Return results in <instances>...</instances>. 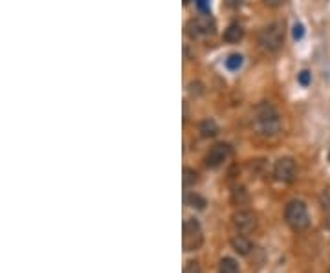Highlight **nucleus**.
I'll list each match as a JSON object with an SVG mask.
<instances>
[{"instance_id": "f257e3e1", "label": "nucleus", "mask_w": 330, "mask_h": 273, "mask_svg": "<svg viewBox=\"0 0 330 273\" xmlns=\"http://www.w3.org/2000/svg\"><path fill=\"white\" fill-rule=\"evenodd\" d=\"M253 130L263 138H273L281 132V115L270 103H261L255 108Z\"/></svg>"}, {"instance_id": "f03ea898", "label": "nucleus", "mask_w": 330, "mask_h": 273, "mask_svg": "<svg viewBox=\"0 0 330 273\" xmlns=\"http://www.w3.org/2000/svg\"><path fill=\"white\" fill-rule=\"evenodd\" d=\"M284 22H272L261 31L259 35V44L266 52H277L284 43Z\"/></svg>"}, {"instance_id": "7ed1b4c3", "label": "nucleus", "mask_w": 330, "mask_h": 273, "mask_svg": "<svg viewBox=\"0 0 330 273\" xmlns=\"http://www.w3.org/2000/svg\"><path fill=\"white\" fill-rule=\"evenodd\" d=\"M284 220L292 227L294 231H305L310 224V216H308V209H306L305 202L301 200H292L284 209Z\"/></svg>"}, {"instance_id": "20e7f679", "label": "nucleus", "mask_w": 330, "mask_h": 273, "mask_svg": "<svg viewBox=\"0 0 330 273\" xmlns=\"http://www.w3.org/2000/svg\"><path fill=\"white\" fill-rule=\"evenodd\" d=\"M215 29H216L215 19L207 13L200 15V17H195V19H191L187 22V33H189L191 38L211 37V35L215 33Z\"/></svg>"}, {"instance_id": "39448f33", "label": "nucleus", "mask_w": 330, "mask_h": 273, "mask_svg": "<svg viewBox=\"0 0 330 273\" xmlns=\"http://www.w3.org/2000/svg\"><path fill=\"white\" fill-rule=\"evenodd\" d=\"M204 242V235H202V227L198 220L195 218H187L184 222V231H182V244L186 251H196Z\"/></svg>"}, {"instance_id": "423d86ee", "label": "nucleus", "mask_w": 330, "mask_h": 273, "mask_svg": "<svg viewBox=\"0 0 330 273\" xmlns=\"http://www.w3.org/2000/svg\"><path fill=\"white\" fill-rule=\"evenodd\" d=\"M273 174L277 178L279 182L282 183H292L297 176V165L296 160L290 158V156H284V158H279L275 162V167H273Z\"/></svg>"}, {"instance_id": "0eeeda50", "label": "nucleus", "mask_w": 330, "mask_h": 273, "mask_svg": "<svg viewBox=\"0 0 330 273\" xmlns=\"http://www.w3.org/2000/svg\"><path fill=\"white\" fill-rule=\"evenodd\" d=\"M233 225L242 235L253 233L257 229V215L253 211H248V209H240L233 215Z\"/></svg>"}, {"instance_id": "6e6552de", "label": "nucleus", "mask_w": 330, "mask_h": 273, "mask_svg": "<svg viewBox=\"0 0 330 273\" xmlns=\"http://www.w3.org/2000/svg\"><path fill=\"white\" fill-rule=\"evenodd\" d=\"M231 156V147L228 143H218L215 145L213 149L207 152L206 156V163L207 167L211 169H216L220 167V165H224L226 162H228V158Z\"/></svg>"}, {"instance_id": "1a4fd4ad", "label": "nucleus", "mask_w": 330, "mask_h": 273, "mask_svg": "<svg viewBox=\"0 0 330 273\" xmlns=\"http://www.w3.org/2000/svg\"><path fill=\"white\" fill-rule=\"evenodd\" d=\"M231 246H233V249H235V251H237L239 255H249V251L253 249V244H251V240H249L248 237L242 235V233L231 239Z\"/></svg>"}, {"instance_id": "9d476101", "label": "nucleus", "mask_w": 330, "mask_h": 273, "mask_svg": "<svg viewBox=\"0 0 330 273\" xmlns=\"http://www.w3.org/2000/svg\"><path fill=\"white\" fill-rule=\"evenodd\" d=\"M242 37H244V29H242V26L240 24H237V22L230 24L228 26V29L224 31V41L230 44L239 43V41H242Z\"/></svg>"}, {"instance_id": "9b49d317", "label": "nucleus", "mask_w": 330, "mask_h": 273, "mask_svg": "<svg viewBox=\"0 0 330 273\" xmlns=\"http://www.w3.org/2000/svg\"><path fill=\"white\" fill-rule=\"evenodd\" d=\"M218 134V125L215 120H204L200 123V136L202 138H213Z\"/></svg>"}, {"instance_id": "f8f14e48", "label": "nucleus", "mask_w": 330, "mask_h": 273, "mask_svg": "<svg viewBox=\"0 0 330 273\" xmlns=\"http://www.w3.org/2000/svg\"><path fill=\"white\" fill-rule=\"evenodd\" d=\"M218 273H239V264H237V260L235 259L226 257V259L220 260Z\"/></svg>"}, {"instance_id": "ddd939ff", "label": "nucleus", "mask_w": 330, "mask_h": 273, "mask_svg": "<svg viewBox=\"0 0 330 273\" xmlns=\"http://www.w3.org/2000/svg\"><path fill=\"white\" fill-rule=\"evenodd\" d=\"M242 62H244V57H242L240 53H231V55H228V59H226V68H228L230 72H237V70H240Z\"/></svg>"}, {"instance_id": "4468645a", "label": "nucleus", "mask_w": 330, "mask_h": 273, "mask_svg": "<svg viewBox=\"0 0 330 273\" xmlns=\"http://www.w3.org/2000/svg\"><path fill=\"white\" fill-rule=\"evenodd\" d=\"M321 206H323V211H325L326 227L330 229V189L323 191V194H321Z\"/></svg>"}, {"instance_id": "2eb2a0df", "label": "nucleus", "mask_w": 330, "mask_h": 273, "mask_svg": "<svg viewBox=\"0 0 330 273\" xmlns=\"http://www.w3.org/2000/svg\"><path fill=\"white\" fill-rule=\"evenodd\" d=\"M198 182V173L193 171V169H184V185L191 187Z\"/></svg>"}, {"instance_id": "dca6fc26", "label": "nucleus", "mask_w": 330, "mask_h": 273, "mask_svg": "<svg viewBox=\"0 0 330 273\" xmlns=\"http://www.w3.org/2000/svg\"><path fill=\"white\" fill-rule=\"evenodd\" d=\"M297 81H299V85L301 87H310V83H312V73L308 72V70H303L301 73H297Z\"/></svg>"}, {"instance_id": "f3484780", "label": "nucleus", "mask_w": 330, "mask_h": 273, "mask_svg": "<svg viewBox=\"0 0 330 273\" xmlns=\"http://www.w3.org/2000/svg\"><path fill=\"white\" fill-rule=\"evenodd\" d=\"M187 202H189L193 207H196V209H204V206H206V200L200 198L198 194H191V197L187 198Z\"/></svg>"}, {"instance_id": "a211bd4d", "label": "nucleus", "mask_w": 330, "mask_h": 273, "mask_svg": "<svg viewBox=\"0 0 330 273\" xmlns=\"http://www.w3.org/2000/svg\"><path fill=\"white\" fill-rule=\"evenodd\" d=\"M294 38H296V41H301L303 37H305V26L301 24V22H297L296 26H294Z\"/></svg>"}, {"instance_id": "6ab92c4d", "label": "nucleus", "mask_w": 330, "mask_h": 273, "mask_svg": "<svg viewBox=\"0 0 330 273\" xmlns=\"http://www.w3.org/2000/svg\"><path fill=\"white\" fill-rule=\"evenodd\" d=\"M184 273H200V266L195 260H189L186 264V268H184Z\"/></svg>"}, {"instance_id": "aec40b11", "label": "nucleus", "mask_w": 330, "mask_h": 273, "mask_svg": "<svg viewBox=\"0 0 330 273\" xmlns=\"http://www.w3.org/2000/svg\"><path fill=\"white\" fill-rule=\"evenodd\" d=\"M196 6H198V10L202 11V13H209L211 10V0H195Z\"/></svg>"}, {"instance_id": "412c9836", "label": "nucleus", "mask_w": 330, "mask_h": 273, "mask_svg": "<svg viewBox=\"0 0 330 273\" xmlns=\"http://www.w3.org/2000/svg\"><path fill=\"white\" fill-rule=\"evenodd\" d=\"M242 4H244V0H226V6L231 8V10H237V8H240Z\"/></svg>"}, {"instance_id": "4be33fe9", "label": "nucleus", "mask_w": 330, "mask_h": 273, "mask_svg": "<svg viewBox=\"0 0 330 273\" xmlns=\"http://www.w3.org/2000/svg\"><path fill=\"white\" fill-rule=\"evenodd\" d=\"M282 2L284 0H264V4L270 6V8H279V6H282Z\"/></svg>"}, {"instance_id": "5701e85b", "label": "nucleus", "mask_w": 330, "mask_h": 273, "mask_svg": "<svg viewBox=\"0 0 330 273\" xmlns=\"http://www.w3.org/2000/svg\"><path fill=\"white\" fill-rule=\"evenodd\" d=\"M189 2H191V0H184V4H186V6L189 4Z\"/></svg>"}, {"instance_id": "b1692460", "label": "nucleus", "mask_w": 330, "mask_h": 273, "mask_svg": "<svg viewBox=\"0 0 330 273\" xmlns=\"http://www.w3.org/2000/svg\"><path fill=\"white\" fill-rule=\"evenodd\" d=\"M328 162H330V152H328Z\"/></svg>"}]
</instances>
